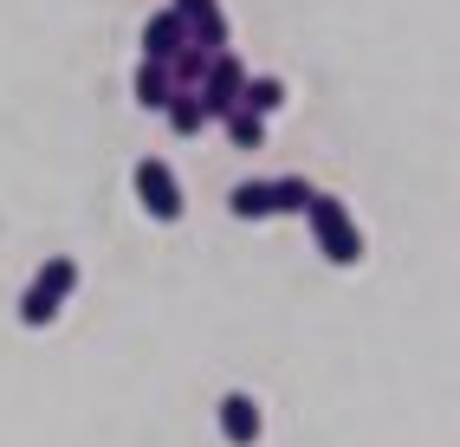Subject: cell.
<instances>
[{
	"label": "cell",
	"instance_id": "cell-1",
	"mask_svg": "<svg viewBox=\"0 0 460 447\" xmlns=\"http://www.w3.org/2000/svg\"><path fill=\"white\" fill-rule=\"evenodd\" d=\"M78 292V259L72 253H52L40 273H33V285L20 292V324L26 331H40V324H52L58 318V305Z\"/></svg>",
	"mask_w": 460,
	"mask_h": 447
},
{
	"label": "cell",
	"instance_id": "cell-2",
	"mask_svg": "<svg viewBox=\"0 0 460 447\" xmlns=\"http://www.w3.org/2000/svg\"><path fill=\"white\" fill-rule=\"evenodd\" d=\"M305 221H312V233H318V253H324L331 266H357V259H363V233H357L350 207L337 201V195H312Z\"/></svg>",
	"mask_w": 460,
	"mask_h": 447
},
{
	"label": "cell",
	"instance_id": "cell-3",
	"mask_svg": "<svg viewBox=\"0 0 460 447\" xmlns=\"http://www.w3.org/2000/svg\"><path fill=\"white\" fill-rule=\"evenodd\" d=\"M130 182H137V201H143L149 221H163V227L181 221V207H189V201H181V182H175V169H169L163 156H137Z\"/></svg>",
	"mask_w": 460,
	"mask_h": 447
},
{
	"label": "cell",
	"instance_id": "cell-4",
	"mask_svg": "<svg viewBox=\"0 0 460 447\" xmlns=\"http://www.w3.org/2000/svg\"><path fill=\"white\" fill-rule=\"evenodd\" d=\"M240 84H247V66H240L234 52H214V58H208V78H201V92H195L208 124H221V117L240 104Z\"/></svg>",
	"mask_w": 460,
	"mask_h": 447
},
{
	"label": "cell",
	"instance_id": "cell-5",
	"mask_svg": "<svg viewBox=\"0 0 460 447\" xmlns=\"http://www.w3.org/2000/svg\"><path fill=\"white\" fill-rule=\"evenodd\" d=\"M214 422H221V434H227V447H253L260 441V402L247 396V390H227L221 396V408H214Z\"/></svg>",
	"mask_w": 460,
	"mask_h": 447
},
{
	"label": "cell",
	"instance_id": "cell-6",
	"mask_svg": "<svg viewBox=\"0 0 460 447\" xmlns=\"http://www.w3.org/2000/svg\"><path fill=\"white\" fill-rule=\"evenodd\" d=\"M181 46H189V26H181V20H175L169 7L143 20V58H156V66H169V58H175Z\"/></svg>",
	"mask_w": 460,
	"mask_h": 447
},
{
	"label": "cell",
	"instance_id": "cell-7",
	"mask_svg": "<svg viewBox=\"0 0 460 447\" xmlns=\"http://www.w3.org/2000/svg\"><path fill=\"white\" fill-rule=\"evenodd\" d=\"M234 110H253V117H272V110H286V78H272V72H247V84H240V104Z\"/></svg>",
	"mask_w": 460,
	"mask_h": 447
},
{
	"label": "cell",
	"instance_id": "cell-8",
	"mask_svg": "<svg viewBox=\"0 0 460 447\" xmlns=\"http://www.w3.org/2000/svg\"><path fill=\"white\" fill-rule=\"evenodd\" d=\"M130 92H137V104H143V110H163V104H169V92H175V84H169V66H156V58H137Z\"/></svg>",
	"mask_w": 460,
	"mask_h": 447
},
{
	"label": "cell",
	"instance_id": "cell-9",
	"mask_svg": "<svg viewBox=\"0 0 460 447\" xmlns=\"http://www.w3.org/2000/svg\"><path fill=\"white\" fill-rule=\"evenodd\" d=\"M163 117H169L175 136H201V130H208V117H201V98H195V92H169Z\"/></svg>",
	"mask_w": 460,
	"mask_h": 447
},
{
	"label": "cell",
	"instance_id": "cell-10",
	"mask_svg": "<svg viewBox=\"0 0 460 447\" xmlns=\"http://www.w3.org/2000/svg\"><path fill=\"white\" fill-rule=\"evenodd\" d=\"M227 215H234V221H266V215H272V188H266V182H234Z\"/></svg>",
	"mask_w": 460,
	"mask_h": 447
},
{
	"label": "cell",
	"instance_id": "cell-11",
	"mask_svg": "<svg viewBox=\"0 0 460 447\" xmlns=\"http://www.w3.org/2000/svg\"><path fill=\"white\" fill-rule=\"evenodd\" d=\"M208 58H214V52H201V46H181V52L169 58V84H175V92H201Z\"/></svg>",
	"mask_w": 460,
	"mask_h": 447
},
{
	"label": "cell",
	"instance_id": "cell-12",
	"mask_svg": "<svg viewBox=\"0 0 460 447\" xmlns=\"http://www.w3.org/2000/svg\"><path fill=\"white\" fill-rule=\"evenodd\" d=\"M227 39H234V26H227L221 7H208L201 20H189V46H201V52H227Z\"/></svg>",
	"mask_w": 460,
	"mask_h": 447
},
{
	"label": "cell",
	"instance_id": "cell-13",
	"mask_svg": "<svg viewBox=\"0 0 460 447\" xmlns=\"http://www.w3.org/2000/svg\"><path fill=\"white\" fill-rule=\"evenodd\" d=\"M272 188V215H305V207H312V182H305V175H279V182H266Z\"/></svg>",
	"mask_w": 460,
	"mask_h": 447
},
{
	"label": "cell",
	"instance_id": "cell-14",
	"mask_svg": "<svg viewBox=\"0 0 460 447\" xmlns=\"http://www.w3.org/2000/svg\"><path fill=\"white\" fill-rule=\"evenodd\" d=\"M221 130H227L234 149H266V117H253V110H227Z\"/></svg>",
	"mask_w": 460,
	"mask_h": 447
},
{
	"label": "cell",
	"instance_id": "cell-15",
	"mask_svg": "<svg viewBox=\"0 0 460 447\" xmlns=\"http://www.w3.org/2000/svg\"><path fill=\"white\" fill-rule=\"evenodd\" d=\"M208 7H221V0H169V13H175L181 26H189V20H201Z\"/></svg>",
	"mask_w": 460,
	"mask_h": 447
}]
</instances>
